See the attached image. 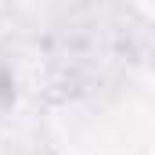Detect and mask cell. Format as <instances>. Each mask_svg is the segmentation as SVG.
<instances>
[{
	"label": "cell",
	"mask_w": 155,
	"mask_h": 155,
	"mask_svg": "<svg viewBox=\"0 0 155 155\" xmlns=\"http://www.w3.org/2000/svg\"><path fill=\"white\" fill-rule=\"evenodd\" d=\"M15 105V69H11V58L0 51V116H7Z\"/></svg>",
	"instance_id": "6da1fadb"
}]
</instances>
